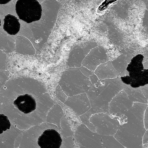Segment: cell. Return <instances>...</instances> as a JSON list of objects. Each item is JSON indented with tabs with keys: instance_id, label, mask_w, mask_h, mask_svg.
<instances>
[{
	"instance_id": "cell-1",
	"label": "cell",
	"mask_w": 148,
	"mask_h": 148,
	"mask_svg": "<svg viewBox=\"0 0 148 148\" xmlns=\"http://www.w3.org/2000/svg\"><path fill=\"white\" fill-rule=\"evenodd\" d=\"M0 111L24 115L47 113L55 104L39 82L23 78L9 80L0 89Z\"/></svg>"
},
{
	"instance_id": "cell-2",
	"label": "cell",
	"mask_w": 148,
	"mask_h": 148,
	"mask_svg": "<svg viewBox=\"0 0 148 148\" xmlns=\"http://www.w3.org/2000/svg\"><path fill=\"white\" fill-rule=\"evenodd\" d=\"M147 106L133 103L128 111L119 117L120 125L113 136L126 148H143V137L146 131L144 117Z\"/></svg>"
},
{
	"instance_id": "cell-3",
	"label": "cell",
	"mask_w": 148,
	"mask_h": 148,
	"mask_svg": "<svg viewBox=\"0 0 148 148\" xmlns=\"http://www.w3.org/2000/svg\"><path fill=\"white\" fill-rule=\"evenodd\" d=\"M126 85L120 77L99 80L86 92L91 107L97 114H110L109 104L119 92L124 90Z\"/></svg>"
},
{
	"instance_id": "cell-4",
	"label": "cell",
	"mask_w": 148,
	"mask_h": 148,
	"mask_svg": "<svg viewBox=\"0 0 148 148\" xmlns=\"http://www.w3.org/2000/svg\"><path fill=\"white\" fill-rule=\"evenodd\" d=\"M74 137L79 148H126L113 136L92 132L83 124L78 127Z\"/></svg>"
},
{
	"instance_id": "cell-5",
	"label": "cell",
	"mask_w": 148,
	"mask_h": 148,
	"mask_svg": "<svg viewBox=\"0 0 148 148\" xmlns=\"http://www.w3.org/2000/svg\"><path fill=\"white\" fill-rule=\"evenodd\" d=\"M59 84L68 97L86 93L92 86L89 78L84 75L78 68H69L65 71Z\"/></svg>"
},
{
	"instance_id": "cell-6",
	"label": "cell",
	"mask_w": 148,
	"mask_h": 148,
	"mask_svg": "<svg viewBox=\"0 0 148 148\" xmlns=\"http://www.w3.org/2000/svg\"><path fill=\"white\" fill-rule=\"evenodd\" d=\"M118 117L107 113L99 114L92 116L89 121L95 127L97 134L113 136L120 125Z\"/></svg>"
},
{
	"instance_id": "cell-7",
	"label": "cell",
	"mask_w": 148,
	"mask_h": 148,
	"mask_svg": "<svg viewBox=\"0 0 148 148\" xmlns=\"http://www.w3.org/2000/svg\"><path fill=\"white\" fill-rule=\"evenodd\" d=\"M15 10L19 18L28 23L39 20L42 10L41 5L36 0H18Z\"/></svg>"
},
{
	"instance_id": "cell-8",
	"label": "cell",
	"mask_w": 148,
	"mask_h": 148,
	"mask_svg": "<svg viewBox=\"0 0 148 148\" xmlns=\"http://www.w3.org/2000/svg\"><path fill=\"white\" fill-rule=\"evenodd\" d=\"M98 46L95 42L88 41L74 46L71 51L67 63L69 68H79L82 62L90 51Z\"/></svg>"
},
{
	"instance_id": "cell-9",
	"label": "cell",
	"mask_w": 148,
	"mask_h": 148,
	"mask_svg": "<svg viewBox=\"0 0 148 148\" xmlns=\"http://www.w3.org/2000/svg\"><path fill=\"white\" fill-rule=\"evenodd\" d=\"M133 104V102L129 99L124 90H122L109 104V113L111 115L119 117L128 111Z\"/></svg>"
},
{
	"instance_id": "cell-10",
	"label": "cell",
	"mask_w": 148,
	"mask_h": 148,
	"mask_svg": "<svg viewBox=\"0 0 148 148\" xmlns=\"http://www.w3.org/2000/svg\"><path fill=\"white\" fill-rule=\"evenodd\" d=\"M108 61L104 48L98 46L92 49L85 58L82 62V66L94 72L98 66Z\"/></svg>"
},
{
	"instance_id": "cell-11",
	"label": "cell",
	"mask_w": 148,
	"mask_h": 148,
	"mask_svg": "<svg viewBox=\"0 0 148 148\" xmlns=\"http://www.w3.org/2000/svg\"><path fill=\"white\" fill-rule=\"evenodd\" d=\"M64 104L71 108L79 116L86 113L91 108L86 93L68 97Z\"/></svg>"
},
{
	"instance_id": "cell-12",
	"label": "cell",
	"mask_w": 148,
	"mask_h": 148,
	"mask_svg": "<svg viewBox=\"0 0 148 148\" xmlns=\"http://www.w3.org/2000/svg\"><path fill=\"white\" fill-rule=\"evenodd\" d=\"M62 142L59 133L55 130L49 129L39 137L37 143L40 148H60Z\"/></svg>"
},
{
	"instance_id": "cell-13",
	"label": "cell",
	"mask_w": 148,
	"mask_h": 148,
	"mask_svg": "<svg viewBox=\"0 0 148 148\" xmlns=\"http://www.w3.org/2000/svg\"><path fill=\"white\" fill-rule=\"evenodd\" d=\"M99 80L116 78L120 76L113 67L111 61H108L99 65L94 72Z\"/></svg>"
},
{
	"instance_id": "cell-14",
	"label": "cell",
	"mask_w": 148,
	"mask_h": 148,
	"mask_svg": "<svg viewBox=\"0 0 148 148\" xmlns=\"http://www.w3.org/2000/svg\"><path fill=\"white\" fill-rule=\"evenodd\" d=\"M143 56L141 54H138L134 57L131 60L130 63L127 65L126 70L129 72V75L134 79H139L140 72L144 69L142 63Z\"/></svg>"
},
{
	"instance_id": "cell-15",
	"label": "cell",
	"mask_w": 148,
	"mask_h": 148,
	"mask_svg": "<svg viewBox=\"0 0 148 148\" xmlns=\"http://www.w3.org/2000/svg\"><path fill=\"white\" fill-rule=\"evenodd\" d=\"M3 29L8 34L15 35L19 31L21 24L16 17L8 14L3 20Z\"/></svg>"
},
{
	"instance_id": "cell-16",
	"label": "cell",
	"mask_w": 148,
	"mask_h": 148,
	"mask_svg": "<svg viewBox=\"0 0 148 148\" xmlns=\"http://www.w3.org/2000/svg\"><path fill=\"white\" fill-rule=\"evenodd\" d=\"M129 99L133 103H147V99L143 95L140 87H133L126 84L124 89Z\"/></svg>"
},
{
	"instance_id": "cell-17",
	"label": "cell",
	"mask_w": 148,
	"mask_h": 148,
	"mask_svg": "<svg viewBox=\"0 0 148 148\" xmlns=\"http://www.w3.org/2000/svg\"><path fill=\"white\" fill-rule=\"evenodd\" d=\"M97 114L93 108L90 109L86 113L79 116L80 121L92 132H96V128L89 121L90 118L93 115Z\"/></svg>"
},
{
	"instance_id": "cell-18",
	"label": "cell",
	"mask_w": 148,
	"mask_h": 148,
	"mask_svg": "<svg viewBox=\"0 0 148 148\" xmlns=\"http://www.w3.org/2000/svg\"><path fill=\"white\" fill-rule=\"evenodd\" d=\"M112 65L120 76H123L126 74L125 70L127 66L123 60L120 57L111 61Z\"/></svg>"
},
{
	"instance_id": "cell-19",
	"label": "cell",
	"mask_w": 148,
	"mask_h": 148,
	"mask_svg": "<svg viewBox=\"0 0 148 148\" xmlns=\"http://www.w3.org/2000/svg\"><path fill=\"white\" fill-rule=\"evenodd\" d=\"M0 127L1 134L3 131L9 129L10 127V124L7 116L3 114L0 115Z\"/></svg>"
},
{
	"instance_id": "cell-20",
	"label": "cell",
	"mask_w": 148,
	"mask_h": 148,
	"mask_svg": "<svg viewBox=\"0 0 148 148\" xmlns=\"http://www.w3.org/2000/svg\"><path fill=\"white\" fill-rule=\"evenodd\" d=\"M143 25L148 35V10H146L143 19Z\"/></svg>"
},
{
	"instance_id": "cell-21",
	"label": "cell",
	"mask_w": 148,
	"mask_h": 148,
	"mask_svg": "<svg viewBox=\"0 0 148 148\" xmlns=\"http://www.w3.org/2000/svg\"><path fill=\"white\" fill-rule=\"evenodd\" d=\"M79 69L82 74L86 77L89 78L90 77L94 74V72L91 71L87 68L81 66Z\"/></svg>"
},
{
	"instance_id": "cell-22",
	"label": "cell",
	"mask_w": 148,
	"mask_h": 148,
	"mask_svg": "<svg viewBox=\"0 0 148 148\" xmlns=\"http://www.w3.org/2000/svg\"><path fill=\"white\" fill-rule=\"evenodd\" d=\"M144 123L146 130H148V106L145 111L144 117Z\"/></svg>"
},
{
	"instance_id": "cell-23",
	"label": "cell",
	"mask_w": 148,
	"mask_h": 148,
	"mask_svg": "<svg viewBox=\"0 0 148 148\" xmlns=\"http://www.w3.org/2000/svg\"><path fill=\"white\" fill-rule=\"evenodd\" d=\"M140 88L143 95L147 99L148 98V84L140 86Z\"/></svg>"
},
{
	"instance_id": "cell-24",
	"label": "cell",
	"mask_w": 148,
	"mask_h": 148,
	"mask_svg": "<svg viewBox=\"0 0 148 148\" xmlns=\"http://www.w3.org/2000/svg\"><path fill=\"white\" fill-rule=\"evenodd\" d=\"M142 142L143 145L148 143V130H146L143 136Z\"/></svg>"
},
{
	"instance_id": "cell-25",
	"label": "cell",
	"mask_w": 148,
	"mask_h": 148,
	"mask_svg": "<svg viewBox=\"0 0 148 148\" xmlns=\"http://www.w3.org/2000/svg\"><path fill=\"white\" fill-rule=\"evenodd\" d=\"M92 85L96 84L99 80L97 76L94 73L89 77Z\"/></svg>"
},
{
	"instance_id": "cell-26",
	"label": "cell",
	"mask_w": 148,
	"mask_h": 148,
	"mask_svg": "<svg viewBox=\"0 0 148 148\" xmlns=\"http://www.w3.org/2000/svg\"><path fill=\"white\" fill-rule=\"evenodd\" d=\"M10 0H5V1H1L0 2V4H3V3H4V4L8 3L10 1Z\"/></svg>"
},
{
	"instance_id": "cell-27",
	"label": "cell",
	"mask_w": 148,
	"mask_h": 148,
	"mask_svg": "<svg viewBox=\"0 0 148 148\" xmlns=\"http://www.w3.org/2000/svg\"><path fill=\"white\" fill-rule=\"evenodd\" d=\"M147 145L148 147V143L147 144Z\"/></svg>"
}]
</instances>
